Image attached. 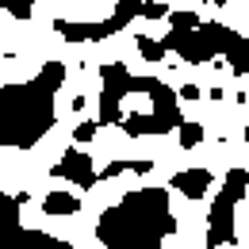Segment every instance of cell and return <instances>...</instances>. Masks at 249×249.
I'll use <instances>...</instances> for the list:
<instances>
[{
	"label": "cell",
	"mask_w": 249,
	"mask_h": 249,
	"mask_svg": "<svg viewBox=\"0 0 249 249\" xmlns=\"http://www.w3.org/2000/svg\"><path fill=\"white\" fill-rule=\"evenodd\" d=\"M177 230L165 188H138L107 207L96 222V238L104 249H161V242Z\"/></svg>",
	"instance_id": "obj_1"
},
{
	"label": "cell",
	"mask_w": 249,
	"mask_h": 249,
	"mask_svg": "<svg viewBox=\"0 0 249 249\" xmlns=\"http://www.w3.org/2000/svg\"><path fill=\"white\" fill-rule=\"evenodd\" d=\"M0 100V142L4 150H31L54 126V89L38 77L27 85H4Z\"/></svg>",
	"instance_id": "obj_2"
},
{
	"label": "cell",
	"mask_w": 249,
	"mask_h": 249,
	"mask_svg": "<svg viewBox=\"0 0 249 249\" xmlns=\"http://www.w3.org/2000/svg\"><path fill=\"white\" fill-rule=\"evenodd\" d=\"M134 92H150V100H154V115L161 119L165 134H169V130H177V126H184L180 107H177V100H180V96L173 92L169 85H161L157 77H134Z\"/></svg>",
	"instance_id": "obj_3"
},
{
	"label": "cell",
	"mask_w": 249,
	"mask_h": 249,
	"mask_svg": "<svg viewBox=\"0 0 249 249\" xmlns=\"http://www.w3.org/2000/svg\"><path fill=\"white\" fill-rule=\"evenodd\" d=\"M165 46L177 50V58L188 62V65H203V62L215 58V46L203 38V31H173L165 38Z\"/></svg>",
	"instance_id": "obj_4"
},
{
	"label": "cell",
	"mask_w": 249,
	"mask_h": 249,
	"mask_svg": "<svg viewBox=\"0 0 249 249\" xmlns=\"http://www.w3.org/2000/svg\"><path fill=\"white\" fill-rule=\"evenodd\" d=\"M234 203H238V199H230L226 192L215 199L211 218H207V246H211V249L234 246Z\"/></svg>",
	"instance_id": "obj_5"
},
{
	"label": "cell",
	"mask_w": 249,
	"mask_h": 249,
	"mask_svg": "<svg viewBox=\"0 0 249 249\" xmlns=\"http://www.w3.org/2000/svg\"><path fill=\"white\" fill-rule=\"evenodd\" d=\"M50 173H54L58 180H73L77 188H92L96 180H100V177L92 173V157L85 154V150H69Z\"/></svg>",
	"instance_id": "obj_6"
},
{
	"label": "cell",
	"mask_w": 249,
	"mask_h": 249,
	"mask_svg": "<svg viewBox=\"0 0 249 249\" xmlns=\"http://www.w3.org/2000/svg\"><path fill=\"white\" fill-rule=\"evenodd\" d=\"M54 31L62 35L65 42H100L107 35H115L119 27L111 19H100V23H77V19H54Z\"/></svg>",
	"instance_id": "obj_7"
},
{
	"label": "cell",
	"mask_w": 249,
	"mask_h": 249,
	"mask_svg": "<svg viewBox=\"0 0 249 249\" xmlns=\"http://www.w3.org/2000/svg\"><path fill=\"white\" fill-rule=\"evenodd\" d=\"M100 77H104V92H100V96H107V100H115V104H119L126 92H134V77H130L119 62L100 65Z\"/></svg>",
	"instance_id": "obj_8"
},
{
	"label": "cell",
	"mask_w": 249,
	"mask_h": 249,
	"mask_svg": "<svg viewBox=\"0 0 249 249\" xmlns=\"http://www.w3.org/2000/svg\"><path fill=\"white\" fill-rule=\"evenodd\" d=\"M211 180H215V177H211L207 169H184V173L173 177V188H177L180 196H188V199H199V196L211 188Z\"/></svg>",
	"instance_id": "obj_9"
},
{
	"label": "cell",
	"mask_w": 249,
	"mask_h": 249,
	"mask_svg": "<svg viewBox=\"0 0 249 249\" xmlns=\"http://www.w3.org/2000/svg\"><path fill=\"white\" fill-rule=\"evenodd\" d=\"M4 249H69V246L50 238V234H38V230H19L16 238L4 242Z\"/></svg>",
	"instance_id": "obj_10"
},
{
	"label": "cell",
	"mask_w": 249,
	"mask_h": 249,
	"mask_svg": "<svg viewBox=\"0 0 249 249\" xmlns=\"http://www.w3.org/2000/svg\"><path fill=\"white\" fill-rule=\"evenodd\" d=\"M42 211L50 218H69L81 211V199L77 196H69V192H50L46 199H42Z\"/></svg>",
	"instance_id": "obj_11"
},
{
	"label": "cell",
	"mask_w": 249,
	"mask_h": 249,
	"mask_svg": "<svg viewBox=\"0 0 249 249\" xmlns=\"http://www.w3.org/2000/svg\"><path fill=\"white\" fill-rule=\"evenodd\" d=\"M123 134H130V138H142V134H165V126H161L157 115H138V111H130V115H123Z\"/></svg>",
	"instance_id": "obj_12"
},
{
	"label": "cell",
	"mask_w": 249,
	"mask_h": 249,
	"mask_svg": "<svg viewBox=\"0 0 249 249\" xmlns=\"http://www.w3.org/2000/svg\"><path fill=\"white\" fill-rule=\"evenodd\" d=\"M199 31H203V38H207V42L215 46V54H226V50H230V46L238 42V35L230 31V27H222V23H203Z\"/></svg>",
	"instance_id": "obj_13"
},
{
	"label": "cell",
	"mask_w": 249,
	"mask_h": 249,
	"mask_svg": "<svg viewBox=\"0 0 249 249\" xmlns=\"http://www.w3.org/2000/svg\"><path fill=\"white\" fill-rule=\"evenodd\" d=\"M226 62H230V69H234L238 77H246V73H249V38L238 35V42L226 50Z\"/></svg>",
	"instance_id": "obj_14"
},
{
	"label": "cell",
	"mask_w": 249,
	"mask_h": 249,
	"mask_svg": "<svg viewBox=\"0 0 249 249\" xmlns=\"http://www.w3.org/2000/svg\"><path fill=\"white\" fill-rule=\"evenodd\" d=\"M150 169H154V161H111L100 169V180H111L119 173H150Z\"/></svg>",
	"instance_id": "obj_15"
},
{
	"label": "cell",
	"mask_w": 249,
	"mask_h": 249,
	"mask_svg": "<svg viewBox=\"0 0 249 249\" xmlns=\"http://www.w3.org/2000/svg\"><path fill=\"white\" fill-rule=\"evenodd\" d=\"M138 54H142L146 62H161V58L169 54V46H165V38L157 42V38H146V35H142V38H138Z\"/></svg>",
	"instance_id": "obj_16"
},
{
	"label": "cell",
	"mask_w": 249,
	"mask_h": 249,
	"mask_svg": "<svg viewBox=\"0 0 249 249\" xmlns=\"http://www.w3.org/2000/svg\"><path fill=\"white\" fill-rule=\"evenodd\" d=\"M38 81H42V85H50V89L58 92V89H62V81H65V65L62 62H46L42 69H38Z\"/></svg>",
	"instance_id": "obj_17"
},
{
	"label": "cell",
	"mask_w": 249,
	"mask_h": 249,
	"mask_svg": "<svg viewBox=\"0 0 249 249\" xmlns=\"http://www.w3.org/2000/svg\"><path fill=\"white\" fill-rule=\"evenodd\" d=\"M169 23H173V31H199V27H203V23H199V16H196V12H173V16H169Z\"/></svg>",
	"instance_id": "obj_18"
},
{
	"label": "cell",
	"mask_w": 249,
	"mask_h": 249,
	"mask_svg": "<svg viewBox=\"0 0 249 249\" xmlns=\"http://www.w3.org/2000/svg\"><path fill=\"white\" fill-rule=\"evenodd\" d=\"M199 142H203V126H199V123H184V126H180V146H184V150L199 146Z\"/></svg>",
	"instance_id": "obj_19"
},
{
	"label": "cell",
	"mask_w": 249,
	"mask_h": 249,
	"mask_svg": "<svg viewBox=\"0 0 249 249\" xmlns=\"http://www.w3.org/2000/svg\"><path fill=\"white\" fill-rule=\"evenodd\" d=\"M0 8L16 19H31V0H0Z\"/></svg>",
	"instance_id": "obj_20"
},
{
	"label": "cell",
	"mask_w": 249,
	"mask_h": 249,
	"mask_svg": "<svg viewBox=\"0 0 249 249\" xmlns=\"http://www.w3.org/2000/svg\"><path fill=\"white\" fill-rule=\"evenodd\" d=\"M142 16H146V19H169L173 12H169V4H161V0H146V4H142Z\"/></svg>",
	"instance_id": "obj_21"
},
{
	"label": "cell",
	"mask_w": 249,
	"mask_h": 249,
	"mask_svg": "<svg viewBox=\"0 0 249 249\" xmlns=\"http://www.w3.org/2000/svg\"><path fill=\"white\" fill-rule=\"evenodd\" d=\"M96 126H100V123L85 119V123H81L77 130H73V138H77V142H92V138H96Z\"/></svg>",
	"instance_id": "obj_22"
},
{
	"label": "cell",
	"mask_w": 249,
	"mask_h": 249,
	"mask_svg": "<svg viewBox=\"0 0 249 249\" xmlns=\"http://www.w3.org/2000/svg\"><path fill=\"white\" fill-rule=\"evenodd\" d=\"M180 96H184V100H199V89H196V85H184V89H180Z\"/></svg>",
	"instance_id": "obj_23"
},
{
	"label": "cell",
	"mask_w": 249,
	"mask_h": 249,
	"mask_svg": "<svg viewBox=\"0 0 249 249\" xmlns=\"http://www.w3.org/2000/svg\"><path fill=\"white\" fill-rule=\"evenodd\" d=\"M126 4H134V8H138V16H142V4H146V0H126Z\"/></svg>",
	"instance_id": "obj_24"
},
{
	"label": "cell",
	"mask_w": 249,
	"mask_h": 249,
	"mask_svg": "<svg viewBox=\"0 0 249 249\" xmlns=\"http://www.w3.org/2000/svg\"><path fill=\"white\" fill-rule=\"evenodd\" d=\"M246 138H249V126H246Z\"/></svg>",
	"instance_id": "obj_25"
},
{
	"label": "cell",
	"mask_w": 249,
	"mask_h": 249,
	"mask_svg": "<svg viewBox=\"0 0 249 249\" xmlns=\"http://www.w3.org/2000/svg\"><path fill=\"white\" fill-rule=\"evenodd\" d=\"M31 4H38V0H31Z\"/></svg>",
	"instance_id": "obj_26"
},
{
	"label": "cell",
	"mask_w": 249,
	"mask_h": 249,
	"mask_svg": "<svg viewBox=\"0 0 249 249\" xmlns=\"http://www.w3.org/2000/svg\"><path fill=\"white\" fill-rule=\"evenodd\" d=\"M246 100H249V92H246Z\"/></svg>",
	"instance_id": "obj_27"
}]
</instances>
